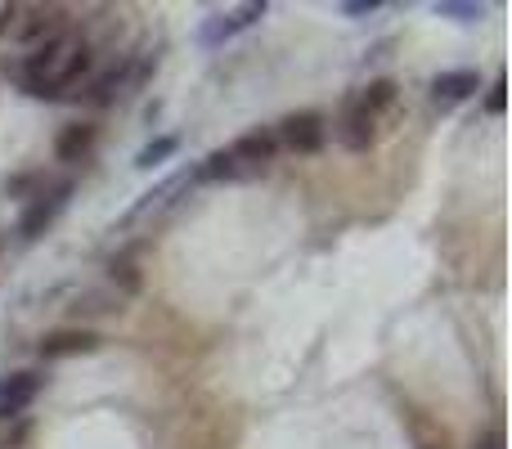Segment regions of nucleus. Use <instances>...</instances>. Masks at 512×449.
Masks as SVG:
<instances>
[{"label":"nucleus","mask_w":512,"mask_h":449,"mask_svg":"<svg viewBox=\"0 0 512 449\" xmlns=\"http://www.w3.org/2000/svg\"><path fill=\"white\" fill-rule=\"evenodd\" d=\"M113 310H122V297H117V292L86 288V292H77V297H72L68 315L72 319H99V315H113Z\"/></svg>","instance_id":"16"},{"label":"nucleus","mask_w":512,"mask_h":449,"mask_svg":"<svg viewBox=\"0 0 512 449\" xmlns=\"http://www.w3.org/2000/svg\"><path fill=\"white\" fill-rule=\"evenodd\" d=\"M99 346H104V337L90 333V328H81V324H72V328H54V333H45L41 346H36V355L50 364V360H72V355H95Z\"/></svg>","instance_id":"7"},{"label":"nucleus","mask_w":512,"mask_h":449,"mask_svg":"<svg viewBox=\"0 0 512 449\" xmlns=\"http://www.w3.org/2000/svg\"><path fill=\"white\" fill-rule=\"evenodd\" d=\"M337 140H342V149L351 153H369L373 144H378V117H369L360 104H346L342 117H337Z\"/></svg>","instance_id":"10"},{"label":"nucleus","mask_w":512,"mask_h":449,"mask_svg":"<svg viewBox=\"0 0 512 449\" xmlns=\"http://www.w3.org/2000/svg\"><path fill=\"white\" fill-rule=\"evenodd\" d=\"M396 99H400L396 81H391V77H373L369 86L355 95V104H360L369 117H378V122H382V113H391V108H396Z\"/></svg>","instance_id":"15"},{"label":"nucleus","mask_w":512,"mask_h":449,"mask_svg":"<svg viewBox=\"0 0 512 449\" xmlns=\"http://www.w3.org/2000/svg\"><path fill=\"white\" fill-rule=\"evenodd\" d=\"M274 140L288 144L292 153H319L328 140V117L315 113V108H301V113H288L274 131Z\"/></svg>","instance_id":"4"},{"label":"nucleus","mask_w":512,"mask_h":449,"mask_svg":"<svg viewBox=\"0 0 512 449\" xmlns=\"http://www.w3.org/2000/svg\"><path fill=\"white\" fill-rule=\"evenodd\" d=\"M176 189H189V171H176V176H162L153 189H144L140 198H135L131 207H126V216H122V225H131V221H140L144 212H153V207H162L167 203V194H176Z\"/></svg>","instance_id":"14"},{"label":"nucleus","mask_w":512,"mask_h":449,"mask_svg":"<svg viewBox=\"0 0 512 449\" xmlns=\"http://www.w3.org/2000/svg\"><path fill=\"white\" fill-rule=\"evenodd\" d=\"M243 167L234 162L230 149H212L194 171H189V185H221V180H239Z\"/></svg>","instance_id":"13"},{"label":"nucleus","mask_w":512,"mask_h":449,"mask_svg":"<svg viewBox=\"0 0 512 449\" xmlns=\"http://www.w3.org/2000/svg\"><path fill=\"white\" fill-rule=\"evenodd\" d=\"M230 153H234V162H239L243 171L248 167H270V162L279 158V140H274L270 126H256V131L239 135V140L230 144Z\"/></svg>","instance_id":"11"},{"label":"nucleus","mask_w":512,"mask_h":449,"mask_svg":"<svg viewBox=\"0 0 512 449\" xmlns=\"http://www.w3.org/2000/svg\"><path fill=\"white\" fill-rule=\"evenodd\" d=\"M378 9H382V0H342V18H369Z\"/></svg>","instance_id":"21"},{"label":"nucleus","mask_w":512,"mask_h":449,"mask_svg":"<svg viewBox=\"0 0 512 449\" xmlns=\"http://www.w3.org/2000/svg\"><path fill=\"white\" fill-rule=\"evenodd\" d=\"M45 382H50V373H41V369H18L9 378H0V423L27 414V405L41 396Z\"/></svg>","instance_id":"5"},{"label":"nucleus","mask_w":512,"mask_h":449,"mask_svg":"<svg viewBox=\"0 0 512 449\" xmlns=\"http://www.w3.org/2000/svg\"><path fill=\"white\" fill-rule=\"evenodd\" d=\"M131 68H135V54H122L113 68H104L86 90H81V99H86L90 108H108V104H117V99H126V86H131Z\"/></svg>","instance_id":"9"},{"label":"nucleus","mask_w":512,"mask_h":449,"mask_svg":"<svg viewBox=\"0 0 512 449\" xmlns=\"http://www.w3.org/2000/svg\"><path fill=\"white\" fill-rule=\"evenodd\" d=\"M472 449H504V432H499V427H486V432L477 436V445Z\"/></svg>","instance_id":"22"},{"label":"nucleus","mask_w":512,"mask_h":449,"mask_svg":"<svg viewBox=\"0 0 512 449\" xmlns=\"http://www.w3.org/2000/svg\"><path fill=\"white\" fill-rule=\"evenodd\" d=\"M59 32H68V14L63 9H54V5H36V9H18V23H14V41H23V45H41V41H50V36H59Z\"/></svg>","instance_id":"8"},{"label":"nucleus","mask_w":512,"mask_h":449,"mask_svg":"<svg viewBox=\"0 0 512 449\" xmlns=\"http://www.w3.org/2000/svg\"><path fill=\"white\" fill-rule=\"evenodd\" d=\"M481 108H486L490 117H504V113H508V81H504V77H495V86L486 90V99H481Z\"/></svg>","instance_id":"20"},{"label":"nucleus","mask_w":512,"mask_h":449,"mask_svg":"<svg viewBox=\"0 0 512 449\" xmlns=\"http://www.w3.org/2000/svg\"><path fill=\"white\" fill-rule=\"evenodd\" d=\"M265 14H270V5H265V0H248V5H234V9H225V14L203 18V23H198V32H194V41L203 45V50H221L225 41L243 36L248 27L261 23Z\"/></svg>","instance_id":"2"},{"label":"nucleus","mask_w":512,"mask_h":449,"mask_svg":"<svg viewBox=\"0 0 512 449\" xmlns=\"http://www.w3.org/2000/svg\"><path fill=\"white\" fill-rule=\"evenodd\" d=\"M481 90H486V81H481L477 68H445L432 77V104L459 108V104H468V99H477Z\"/></svg>","instance_id":"6"},{"label":"nucleus","mask_w":512,"mask_h":449,"mask_svg":"<svg viewBox=\"0 0 512 449\" xmlns=\"http://www.w3.org/2000/svg\"><path fill=\"white\" fill-rule=\"evenodd\" d=\"M108 283L117 288V297H122V292H126V297H135L144 279H140V270H135L131 261H113V265H108Z\"/></svg>","instance_id":"19"},{"label":"nucleus","mask_w":512,"mask_h":449,"mask_svg":"<svg viewBox=\"0 0 512 449\" xmlns=\"http://www.w3.org/2000/svg\"><path fill=\"white\" fill-rule=\"evenodd\" d=\"M77 45H81V36L59 32V36H50V41L32 45V50H27L18 63L5 59V72H14V81L32 77V81H54V86H59V77H63V68H68V59H72V50H77Z\"/></svg>","instance_id":"1"},{"label":"nucleus","mask_w":512,"mask_h":449,"mask_svg":"<svg viewBox=\"0 0 512 449\" xmlns=\"http://www.w3.org/2000/svg\"><path fill=\"white\" fill-rule=\"evenodd\" d=\"M180 153V135H153L140 153H135V171H158Z\"/></svg>","instance_id":"17"},{"label":"nucleus","mask_w":512,"mask_h":449,"mask_svg":"<svg viewBox=\"0 0 512 449\" xmlns=\"http://www.w3.org/2000/svg\"><path fill=\"white\" fill-rule=\"evenodd\" d=\"M68 198H72V185H68V180H63V185L41 189V194H32V203H27L23 216H18V238H23V243H36L45 229L59 221V212L68 207Z\"/></svg>","instance_id":"3"},{"label":"nucleus","mask_w":512,"mask_h":449,"mask_svg":"<svg viewBox=\"0 0 512 449\" xmlns=\"http://www.w3.org/2000/svg\"><path fill=\"white\" fill-rule=\"evenodd\" d=\"M432 14L450 18V23H481V18H486V5H481V0H436Z\"/></svg>","instance_id":"18"},{"label":"nucleus","mask_w":512,"mask_h":449,"mask_svg":"<svg viewBox=\"0 0 512 449\" xmlns=\"http://www.w3.org/2000/svg\"><path fill=\"white\" fill-rule=\"evenodd\" d=\"M14 23H18V5H0V36L14 32Z\"/></svg>","instance_id":"23"},{"label":"nucleus","mask_w":512,"mask_h":449,"mask_svg":"<svg viewBox=\"0 0 512 449\" xmlns=\"http://www.w3.org/2000/svg\"><path fill=\"white\" fill-rule=\"evenodd\" d=\"M95 140H99V126L72 122V126H63L59 140H54V158H59V162H81V158H90Z\"/></svg>","instance_id":"12"}]
</instances>
